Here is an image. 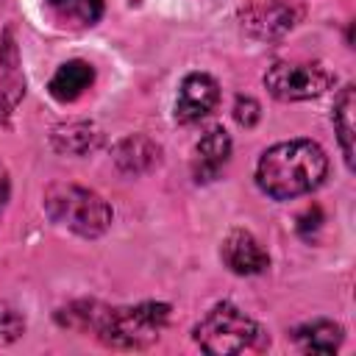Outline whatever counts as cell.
Masks as SVG:
<instances>
[{"instance_id": "10", "label": "cell", "mask_w": 356, "mask_h": 356, "mask_svg": "<svg viewBox=\"0 0 356 356\" xmlns=\"http://www.w3.org/2000/svg\"><path fill=\"white\" fill-rule=\"evenodd\" d=\"M92 81H95L92 64H86V61H81V58H72V61H67V64H61V67L56 70V75L50 78L47 89H50V95H53L56 100L70 103V100H78V97L92 86Z\"/></svg>"}, {"instance_id": "11", "label": "cell", "mask_w": 356, "mask_h": 356, "mask_svg": "<svg viewBox=\"0 0 356 356\" xmlns=\"http://www.w3.org/2000/svg\"><path fill=\"white\" fill-rule=\"evenodd\" d=\"M159 153H161V150H159L156 142H150L147 136L134 134V136H125V139L117 145L114 161H117V167H120L122 172L139 175V172H147L150 167L159 164Z\"/></svg>"}, {"instance_id": "19", "label": "cell", "mask_w": 356, "mask_h": 356, "mask_svg": "<svg viewBox=\"0 0 356 356\" xmlns=\"http://www.w3.org/2000/svg\"><path fill=\"white\" fill-rule=\"evenodd\" d=\"M309 225H312V231L320 228V209H312V211H306V214L298 220V231H300V234H303Z\"/></svg>"}, {"instance_id": "16", "label": "cell", "mask_w": 356, "mask_h": 356, "mask_svg": "<svg viewBox=\"0 0 356 356\" xmlns=\"http://www.w3.org/2000/svg\"><path fill=\"white\" fill-rule=\"evenodd\" d=\"M22 92H25V83H22L19 78L8 75V78H3V81H0V122H6V120H8V114H11V111H14V106L19 103Z\"/></svg>"}, {"instance_id": "6", "label": "cell", "mask_w": 356, "mask_h": 356, "mask_svg": "<svg viewBox=\"0 0 356 356\" xmlns=\"http://www.w3.org/2000/svg\"><path fill=\"white\" fill-rule=\"evenodd\" d=\"M239 19L256 39H278L298 25L300 8L292 0H250L239 11Z\"/></svg>"}, {"instance_id": "14", "label": "cell", "mask_w": 356, "mask_h": 356, "mask_svg": "<svg viewBox=\"0 0 356 356\" xmlns=\"http://www.w3.org/2000/svg\"><path fill=\"white\" fill-rule=\"evenodd\" d=\"M50 14L67 28H89L103 14V0H44Z\"/></svg>"}, {"instance_id": "13", "label": "cell", "mask_w": 356, "mask_h": 356, "mask_svg": "<svg viewBox=\"0 0 356 356\" xmlns=\"http://www.w3.org/2000/svg\"><path fill=\"white\" fill-rule=\"evenodd\" d=\"M295 342L312 353H334L342 345V328L331 320H314L295 328Z\"/></svg>"}, {"instance_id": "4", "label": "cell", "mask_w": 356, "mask_h": 356, "mask_svg": "<svg viewBox=\"0 0 356 356\" xmlns=\"http://www.w3.org/2000/svg\"><path fill=\"white\" fill-rule=\"evenodd\" d=\"M195 342L214 356H231L250 348H259L261 328L256 320H250L242 309L234 303H217L197 325H195Z\"/></svg>"}, {"instance_id": "17", "label": "cell", "mask_w": 356, "mask_h": 356, "mask_svg": "<svg viewBox=\"0 0 356 356\" xmlns=\"http://www.w3.org/2000/svg\"><path fill=\"white\" fill-rule=\"evenodd\" d=\"M22 328H25V320L19 317V312L0 303V342L17 339V337L22 334Z\"/></svg>"}, {"instance_id": "7", "label": "cell", "mask_w": 356, "mask_h": 356, "mask_svg": "<svg viewBox=\"0 0 356 356\" xmlns=\"http://www.w3.org/2000/svg\"><path fill=\"white\" fill-rule=\"evenodd\" d=\"M220 100L217 81L206 72H192L181 81L178 100H175V120L178 122H195L206 117Z\"/></svg>"}, {"instance_id": "3", "label": "cell", "mask_w": 356, "mask_h": 356, "mask_svg": "<svg viewBox=\"0 0 356 356\" xmlns=\"http://www.w3.org/2000/svg\"><path fill=\"white\" fill-rule=\"evenodd\" d=\"M44 211L53 222L86 239L106 234V228L111 225L108 203L97 192L78 186V184H53L44 192Z\"/></svg>"}, {"instance_id": "8", "label": "cell", "mask_w": 356, "mask_h": 356, "mask_svg": "<svg viewBox=\"0 0 356 356\" xmlns=\"http://www.w3.org/2000/svg\"><path fill=\"white\" fill-rule=\"evenodd\" d=\"M225 267L236 275H259L270 267V256L248 231H231L220 250Z\"/></svg>"}, {"instance_id": "2", "label": "cell", "mask_w": 356, "mask_h": 356, "mask_svg": "<svg viewBox=\"0 0 356 356\" xmlns=\"http://www.w3.org/2000/svg\"><path fill=\"white\" fill-rule=\"evenodd\" d=\"M170 320L167 303H139L125 309H106L95 306L92 331L114 348H145L159 339L161 328Z\"/></svg>"}, {"instance_id": "18", "label": "cell", "mask_w": 356, "mask_h": 356, "mask_svg": "<svg viewBox=\"0 0 356 356\" xmlns=\"http://www.w3.org/2000/svg\"><path fill=\"white\" fill-rule=\"evenodd\" d=\"M259 117H261V108H259V103L253 97H236V103H234V120L239 125L250 128V125L259 122Z\"/></svg>"}, {"instance_id": "9", "label": "cell", "mask_w": 356, "mask_h": 356, "mask_svg": "<svg viewBox=\"0 0 356 356\" xmlns=\"http://www.w3.org/2000/svg\"><path fill=\"white\" fill-rule=\"evenodd\" d=\"M231 156V136L222 128H209L195 145V178L211 181Z\"/></svg>"}, {"instance_id": "12", "label": "cell", "mask_w": 356, "mask_h": 356, "mask_svg": "<svg viewBox=\"0 0 356 356\" xmlns=\"http://www.w3.org/2000/svg\"><path fill=\"white\" fill-rule=\"evenodd\" d=\"M100 145V131L92 122H67L53 131V147L58 153L83 156Z\"/></svg>"}, {"instance_id": "20", "label": "cell", "mask_w": 356, "mask_h": 356, "mask_svg": "<svg viewBox=\"0 0 356 356\" xmlns=\"http://www.w3.org/2000/svg\"><path fill=\"white\" fill-rule=\"evenodd\" d=\"M6 200H8V172H6V167L0 164V211H3Z\"/></svg>"}, {"instance_id": "5", "label": "cell", "mask_w": 356, "mask_h": 356, "mask_svg": "<svg viewBox=\"0 0 356 356\" xmlns=\"http://www.w3.org/2000/svg\"><path fill=\"white\" fill-rule=\"evenodd\" d=\"M334 75L320 61H278L267 70L264 86L278 100H309L331 89Z\"/></svg>"}, {"instance_id": "15", "label": "cell", "mask_w": 356, "mask_h": 356, "mask_svg": "<svg viewBox=\"0 0 356 356\" xmlns=\"http://www.w3.org/2000/svg\"><path fill=\"white\" fill-rule=\"evenodd\" d=\"M353 111H356V97H353V86H345L334 103V128L345 153L348 167H353Z\"/></svg>"}, {"instance_id": "1", "label": "cell", "mask_w": 356, "mask_h": 356, "mask_svg": "<svg viewBox=\"0 0 356 356\" xmlns=\"http://www.w3.org/2000/svg\"><path fill=\"white\" fill-rule=\"evenodd\" d=\"M325 172H328V156L317 142L289 139L261 153L256 167V181L264 195L275 200H292L317 189Z\"/></svg>"}]
</instances>
